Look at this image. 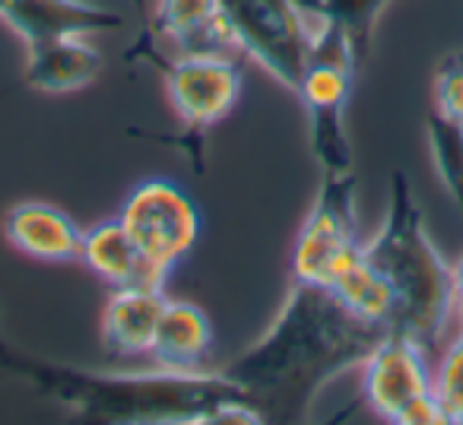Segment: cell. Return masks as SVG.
<instances>
[{
  "instance_id": "2e32d148",
  "label": "cell",
  "mask_w": 463,
  "mask_h": 425,
  "mask_svg": "<svg viewBox=\"0 0 463 425\" xmlns=\"http://www.w3.org/2000/svg\"><path fill=\"white\" fill-rule=\"evenodd\" d=\"M213 349V324L210 315L197 302L187 298H168L162 317L156 324L149 359L159 368H175V372H194L206 368V355Z\"/></svg>"
},
{
  "instance_id": "5b68a950",
  "label": "cell",
  "mask_w": 463,
  "mask_h": 425,
  "mask_svg": "<svg viewBox=\"0 0 463 425\" xmlns=\"http://www.w3.org/2000/svg\"><path fill=\"white\" fill-rule=\"evenodd\" d=\"M362 397L393 425H444L431 397V368L425 346L387 330L359 365Z\"/></svg>"
},
{
  "instance_id": "7402d4cb",
  "label": "cell",
  "mask_w": 463,
  "mask_h": 425,
  "mask_svg": "<svg viewBox=\"0 0 463 425\" xmlns=\"http://www.w3.org/2000/svg\"><path fill=\"white\" fill-rule=\"evenodd\" d=\"M450 283H454V317L463 330V254L450 264Z\"/></svg>"
},
{
  "instance_id": "7c38bea8",
  "label": "cell",
  "mask_w": 463,
  "mask_h": 425,
  "mask_svg": "<svg viewBox=\"0 0 463 425\" xmlns=\"http://www.w3.org/2000/svg\"><path fill=\"white\" fill-rule=\"evenodd\" d=\"M4 235L26 258L45 260V264L80 260L83 229L71 212L48 200H20L10 206L4 220Z\"/></svg>"
},
{
  "instance_id": "e0dca14e",
  "label": "cell",
  "mask_w": 463,
  "mask_h": 425,
  "mask_svg": "<svg viewBox=\"0 0 463 425\" xmlns=\"http://www.w3.org/2000/svg\"><path fill=\"white\" fill-rule=\"evenodd\" d=\"M327 289L353 311L355 317L368 324H378L387 330V321L393 315V292L384 273L378 270L372 258H368L365 245H359L330 277Z\"/></svg>"
},
{
  "instance_id": "8fae6325",
  "label": "cell",
  "mask_w": 463,
  "mask_h": 425,
  "mask_svg": "<svg viewBox=\"0 0 463 425\" xmlns=\"http://www.w3.org/2000/svg\"><path fill=\"white\" fill-rule=\"evenodd\" d=\"M153 39H165L175 54H216L239 58L219 0H156L146 29Z\"/></svg>"
},
{
  "instance_id": "44dd1931",
  "label": "cell",
  "mask_w": 463,
  "mask_h": 425,
  "mask_svg": "<svg viewBox=\"0 0 463 425\" xmlns=\"http://www.w3.org/2000/svg\"><path fill=\"white\" fill-rule=\"evenodd\" d=\"M435 111L463 124V52H448L435 71Z\"/></svg>"
},
{
  "instance_id": "9c48e42d",
  "label": "cell",
  "mask_w": 463,
  "mask_h": 425,
  "mask_svg": "<svg viewBox=\"0 0 463 425\" xmlns=\"http://www.w3.org/2000/svg\"><path fill=\"white\" fill-rule=\"evenodd\" d=\"M159 64L175 115L194 130H206L222 121L235 109L245 86V73L235 58L175 54L172 61H159Z\"/></svg>"
},
{
  "instance_id": "d6986e66",
  "label": "cell",
  "mask_w": 463,
  "mask_h": 425,
  "mask_svg": "<svg viewBox=\"0 0 463 425\" xmlns=\"http://www.w3.org/2000/svg\"><path fill=\"white\" fill-rule=\"evenodd\" d=\"M425 143H429L431 168H435L444 194L463 216V124L431 111L425 118Z\"/></svg>"
},
{
  "instance_id": "7a4b0ae2",
  "label": "cell",
  "mask_w": 463,
  "mask_h": 425,
  "mask_svg": "<svg viewBox=\"0 0 463 425\" xmlns=\"http://www.w3.org/2000/svg\"><path fill=\"white\" fill-rule=\"evenodd\" d=\"M0 368L26 381L39 397L96 422H258L260 412L222 372H92L52 362L0 336Z\"/></svg>"
},
{
  "instance_id": "30bf717a",
  "label": "cell",
  "mask_w": 463,
  "mask_h": 425,
  "mask_svg": "<svg viewBox=\"0 0 463 425\" xmlns=\"http://www.w3.org/2000/svg\"><path fill=\"white\" fill-rule=\"evenodd\" d=\"M0 23L14 29L29 48L64 35L115 33L124 26V16L92 0H4Z\"/></svg>"
},
{
  "instance_id": "ba28073f",
  "label": "cell",
  "mask_w": 463,
  "mask_h": 425,
  "mask_svg": "<svg viewBox=\"0 0 463 425\" xmlns=\"http://www.w3.org/2000/svg\"><path fill=\"white\" fill-rule=\"evenodd\" d=\"M355 71L330 61H311L296 86L308 115V146L321 175L355 172V149L346 128V105L353 96Z\"/></svg>"
},
{
  "instance_id": "ffe728a7",
  "label": "cell",
  "mask_w": 463,
  "mask_h": 425,
  "mask_svg": "<svg viewBox=\"0 0 463 425\" xmlns=\"http://www.w3.org/2000/svg\"><path fill=\"white\" fill-rule=\"evenodd\" d=\"M431 397L444 425H463V330L438 359L431 372Z\"/></svg>"
},
{
  "instance_id": "8992f818",
  "label": "cell",
  "mask_w": 463,
  "mask_h": 425,
  "mask_svg": "<svg viewBox=\"0 0 463 425\" xmlns=\"http://www.w3.org/2000/svg\"><path fill=\"white\" fill-rule=\"evenodd\" d=\"M359 245V172L321 175L315 203L292 245V277L327 286Z\"/></svg>"
},
{
  "instance_id": "5bb4252c",
  "label": "cell",
  "mask_w": 463,
  "mask_h": 425,
  "mask_svg": "<svg viewBox=\"0 0 463 425\" xmlns=\"http://www.w3.org/2000/svg\"><path fill=\"white\" fill-rule=\"evenodd\" d=\"M165 302V286H121V289H111L102 311L105 349L111 355H124V359L146 355Z\"/></svg>"
},
{
  "instance_id": "6da1fadb",
  "label": "cell",
  "mask_w": 463,
  "mask_h": 425,
  "mask_svg": "<svg viewBox=\"0 0 463 425\" xmlns=\"http://www.w3.org/2000/svg\"><path fill=\"white\" fill-rule=\"evenodd\" d=\"M384 334L355 317L327 286L296 279L270 327L219 372L264 422H305L317 393L359 368Z\"/></svg>"
},
{
  "instance_id": "4fadbf2b",
  "label": "cell",
  "mask_w": 463,
  "mask_h": 425,
  "mask_svg": "<svg viewBox=\"0 0 463 425\" xmlns=\"http://www.w3.org/2000/svg\"><path fill=\"white\" fill-rule=\"evenodd\" d=\"M80 264L96 273L105 286L121 289V286H165L168 273L159 270L146 254L140 251L124 222L102 220L96 226L83 229L80 241Z\"/></svg>"
},
{
  "instance_id": "603a6c76",
  "label": "cell",
  "mask_w": 463,
  "mask_h": 425,
  "mask_svg": "<svg viewBox=\"0 0 463 425\" xmlns=\"http://www.w3.org/2000/svg\"><path fill=\"white\" fill-rule=\"evenodd\" d=\"M0 4H4V0H0Z\"/></svg>"
},
{
  "instance_id": "52a82bcc",
  "label": "cell",
  "mask_w": 463,
  "mask_h": 425,
  "mask_svg": "<svg viewBox=\"0 0 463 425\" xmlns=\"http://www.w3.org/2000/svg\"><path fill=\"white\" fill-rule=\"evenodd\" d=\"M118 220L159 270L172 273L200 239V210L172 178H146L128 194Z\"/></svg>"
},
{
  "instance_id": "3957f363",
  "label": "cell",
  "mask_w": 463,
  "mask_h": 425,
  "mask_svg": "<svg viewBox=\"0 0 463 425\" xmlns=\"http://www.w3.org/2000/svg\"><path fill=\"white\" fill-rule=\"evenodd\" d=\"M362 245L393 292V315L387 330L412 336L425 349L435 346L454 321L450 264L431 241L412 181L400 168L391 172L384 220Z\"/></svg>"
},
{
  "instance_id": "ac0fdd59",
  "label": "cell",
  "mask_w": 463,
  "mask_h": 425,
  "mask_svg": "<svg viewBox=\"0 0 463 425\" xmlns=\"http://www.w3.org/2000/svg\"><path fill=\"white\" fill-rule=\"evenodd\" d=\"M292 4L302 10L311 33L343 35L359 61H365L381 14L400 0H292Z\"/></svg>"
},
{
  "instance_id": "9a60e30c",
  "label": "cell",
  "mask_w": 463,
  "mask_h": 425,
  "mask_svg": "<svg viewBox=\"0 0 463 425\" xmlns=\"http://www.w3.org/2000/svg\"><path fill=\"white\" fill-rule=\"evenodd\" d=\"M105 71V58L90 35H64L26 48V86L39 92H73L90 86Z\"/></svg>"
},
{
  "instance_id": "277c9868",
  "label": "cell",
  "mask_w": 463,
  "mask_h": 425,
  "mask_svg": "<svg viewBox=\"0 0 463 425\" xmlns=\"http://www.w3.org/2000/svg\"><path fill=\"white\" fill-rule=\"evenodd\" d=\"M232 39L245 58L296 92L311 61V29L292 0H219Z\"/></svg>"
}]
</instances>
